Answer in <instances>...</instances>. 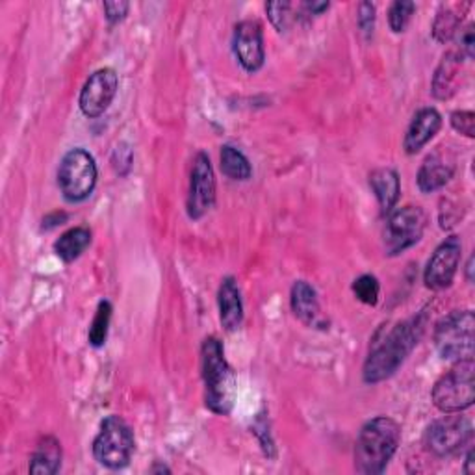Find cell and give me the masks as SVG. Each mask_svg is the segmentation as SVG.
<instances>
[{
    "label": "cell",
    "mask_w": 475,
    "mask_h": 475,
    "mask_svg": "<svg viewBox=\"0 0 475 475\" xmlns=\"http://www.w3.org/2000/svg\"><path fill=\"white\" fill-rule=\"evenodd\" d=\"M369 186H372L383 212L390 214L399 199V191H401L398 173L388 168L376 170L372 175H369Z\"/></svg>",
    "instance_id": "20"
},
{
    "label": "cell",
    "mask_w": 475,
    "mask_h": 475,
    "mask_svg": "<svg viewBox=\"0 0 475 475\" xmlns=\"http://www.w3.org/2000/svg\"><path fill=\"white\" fill-rule=\"evenodd\" d=\"M426 227L428 216L419 206H403L399 210H392L383 231L387 254L396 256L416 245L424 236Z\"/></svg>",
    "instance_id": "8"
},
{
    "label": "cell",
    "mask_w": 475,
    "mask_h": 475,
    "mask_svg": "<svg viewBox=\"0 0 475 475\" xmlns=\"http://www.w3.org/2000/svg\"><path fill=\"white\" fill-rule=\"evenodd\" d=\"M353 292L356 295V299L364 305L374 306L379 301V294H381V286L377 277L374 275H360L358 279H355L353 283Z\"/></svg>",
    "instance_id": "26"
},
{
    "label": "cell",
    "mask_w": 475,
    "mask_h": 475,
    "mask_svg": "<svg viewBox=\"0 0 475 475\" xmlns=\"http://www.w3.org/2000/svg\"><path fill=\"white\" fill-rule=\"evenodd\" d=\"M112 303L110 301H100L95 312V318L89 325V333H88V340L93 347H102L107 344L108 338V329H110V322H112Z\"/></svg>",
    "instance_id": "23"
},
{
    "label": "cell",
    "mask_w": 475,
    "mask_h": 475,
    "mask_svg": "<svg viewBox=\"0 0 475 475\" xmlns=\"http://www.w3.org/2000/svg\"><path fill=\"white\" fill-rule=\"evenodd\" d=\"M460 69H462V55L459 50H451L448 55H444L433 78V95L437 98L446 100L457 93Z\"/></svg>",
    "instance_id": "18"
},
{
    "label": "cell",
    "mask_w": 475,
    "mask_h": 475,
    "mask_svg": "<svg viewBox=\"0 0 475 475\" xmlns=\"http://www.w3.org/2000/svg\"><path fill=\"white\" fill-rule=\"evenodd\" d=\"M232 48L238 62L247 73H256L266 60L263 34L258 21H242L234 28Z\"/></svg>",
    "instance_id": "13"
},
{
    "label": "cell",
    "mask_w": 475,
    "mask_h": 475,
    "mask_svg": "<svg viewBox=\"0 0 475 475\" xmlns=\"http://www.w3.org/2000/svg\"><path fill=\"white\" fill-rule=\"evenodd\" d=\"M451 127L464 134L466 138H473L475 136V114L473 112H466V110H457L451 114Z\"/></svg>",
    "instance_id": "28"
},
{
    "label": "cell",
    "mask_w": 475,
    "mask_h": 475,
    "mask_svg": "<svg viewBox=\"0 0 475 475\" xmlns=\"http://www.w3.org/2000/svg\"><path fill=\"white\" fill-rule=\"evenodd\" d=\"M460 28V17L451 12V10H442L437 19H435V25H433V36L437 41L440 43H446L449 39H453V36L459 32Z\"/></svg>",
    "instance_id": "25"
},
{
    "label": "cell",
    "mask_w": 475,
    "mask_h": 475,
    "mask_svg": "<svg viewBox=\"0 0 475 475\" xmlns=\"http://www.w3.org/2000/svg\"><path fill=\"white\" fill-rule=\"evenodd\" d=\"M471 272H473V256L470 258V262H468V266H466V279L471 283L473 281V277H471Z\"/></svg>",
    "instance_id": "35"
},
{
    "label": "cell",
    "mask_w": 475,
    "mask_h": 475,
    "mask_svg": "<svg viewBox=\"0 0 475 475\" xmlns=\"http://www.w3.org/2000/svg\"><path fill=\"white\" fill-rule=\"evenodd\" d=\"M266 12L279 32H288L297 23V19H301L297 15L301 8L294 6L292 3H270L266 5Z\"/></svg>",
    "instance_id": "24"
},
{
    "label": "cell",
    "mask_w": 475,
    "mask_h": 475,
    "mask_svg": "<svg viewBox=\"0 0 475 475\" xmlns=\"http://www.w3.org/2000/svg\"><path fill=\"white\" fill-rule=\"evenodd\" d=\"M446 414L448 416L433 421L426 433V446L437 457L457 455L473 439V428L468 418L457 412Z\"/></svg>",
    "instance_id": "9"
},
{
    "label": "cell",
    "mask_w": 475,
    "mask_h": 475,
    "mask_svg": "<svg viewBox=\"0 0 475 475\" xmlns=\"http://www.w3.org/2000/svg\"><path fill=\"white\" fill-rule=\"evenodd\" d=\"M218 305H220V320L225 331L232 333L240 329L243 322V303H242L240 288L232 277L223 279L218 292Z\"/></svg>",
    "instance_id": "17"
},
{
    "label": "cell",
    "mask_w": 475,
    "mask_h": 475,
    "mask_svg": "<svg viewBox=\"0 0 475 475\" xmlns=\"http://www.w3.org/2000/svg\"><path fill=\"white\" fill-rule=\"evenodd\" d=\"M134 448V433L123 418L108 416L102 419L98 435L93 442V457L98 464L110 470H121L129 466Z\"/></svg>",
    "instance_id": "4"
},
{
    "label": "cell",
    "mask_w": 475,
    "mask_h": 475,
    "mask_svg": "<svg viewBox=\"0 0 475 475\" xmlns=\"http://www.w3.org/2000/svg\"><path fill=\"white\" fill-rule=\"evenodd\" d=\"M442 118L435 108H421L410 121L403 147L407 154H416L424 149L440 130Z\"/></svg>",
    "instance_id": "15"
},
{
    "label": "cell",
    "mask_w": 475,
    "mask_h": 475,
    "mask_svg": "<svg viewBox=\"0 0 475 475\" xmlns=\"http://www.w3.org/2000/svg\"><path fill=\"white\" fill-rule=\"evenodd\" d=\"M464 471H466V473H473V471H475V460H473V449H471V448L468 449V455H466Z\"/></svg>",
    "instance_id": "34"
},
{
    "label": "cell",
    "mask_w": 475,
    "mask_h": 475,
    "mask_svg": "<svg viewBox=\"0 0 475 475\" xmlns=\"http://www.w3.org/2000/svg\"><path fill=\"white\" fill-rule=\"evenodd\" d=\"M424 315H418V318L398 324L379 342H376L374 349L369 351L364 362V383L377 385L392 377L416 347L421 333H424Z\"/></svg>",
    "instance_id": "1"
},
{
    "label": "cell",
    "mask_w": 475,
    "mask_h": 475,
    "mask_svg": "<svg viewBox=\"0 0 475 475\" xmlns=\"http://www.w3.org/2000/svg\"><path fill=\"white\" fill-rule=\"evenodd\" d=\"M459 52L462 55V58L466 57L468 60L473 58V52H475V37H473V25H470L462 36H460V48Z\"/></svg>",
    "instance_id": "32"
},
{
    "label": "cell",
    "mask_w": 475,
    "mask_h": 475,
    "mask_svg": "<svg viewBox=\"0 0 475 475\" xmlns=\"http://www.w3.org/2000/svg\"><path fill=\"white\" fill-rule=\"evenodd\" d=\"M201 374L206 407L220 416L231 414L236 401V374L225 358L222 342L214 336L202 342Z\"/></svg>",
    "instance_id": "2"
},
{
    "label": "cell",
    "mask_w": 475,
    "mask_h": 475,
    "mask_svg": "<svg viewBox=\"0 0 475 475\" xmlns=\"http://www.w3.org/2000/svg\"><path fill=\"white\" fill-rule=\"evenodd\" d=\"M129 8H130L129 3H104V14H107L110 25L121 23L127 17Z\"/></svg>",
    "instance_id": "31"
},
{
    "label": "cell",
    "mask_w": 475,
    "mask_h": 475,
    "mask_svg": "<svg viewBox=\"0 0 475 475\" xmlns=\"http://www.w3.org/2000/svg\"><path fill=\"white\" fill-rule=\"evenodd\" d=\"M216 202V177L212 164L206 152H199L191 166L190 175V190H188V216L191 220H201L206 216L210 210L214 208Z\"/></svg>",
    "instance_id": "10"
},
{
    "label": "cell",
    "mask_w": 475,
    "mask_h": 475,
    "mask_svg": "<svg viewBox=\"0 0 475 475\" xmlns=\"http://www.w3.org/2000/svg\"><path fill=\"white\" fill-rule=\"evenodd\" d=\"M91 245V231L86 227H75L67 232H64L57 243H55V251L57 254L66 262L71 263L77 258L82 256V253Z\"/></svg>",
    "instance_id": "21"
},
{
    "label": "cell",
    "mask_w": 475,
    "mask_h": 475,
    "mask_svg": "<svg viewBox=\"0 0 475 475\" xmlns=\"http://www.w3.org/2000/svg\"><path fill=\"white\" fill-rule=\"evenodd\" d=\"M97 184L95 158L84 149H71L58 170V186L69 202L86 201Z\"/></svg>",
    "instance_id": "7"
},
{
    "label": "cell",
    "mask_w": 475,
    "mask_h": 475,
    "mask_svg": "<svg viewBox=\"0 0 475 475\" xmlns=\"http://www.w3.org/2000/svg\"><path fill=\"white\" fill-rule=\"evenodd\" d=\"M475 318L471 310H455L437 324L435 346L446 360H470L473 356Z\"/></svg>",
    "instance_id": "5"
},
{
    "label": "cell",
    "mask_w": 475,
    "mask_h": 475,
    "mask_svg": "<svg viewBox=\"0 0 475 475\" xmlns=\"http://www.w3.org/2000/svg\"><path fill=\"white\" fill-rule=\"evenodd\" d=\"M150 471H152V473H156V471H168V473H170L171 470H170V468H166V466H154Z\"/></svg>",
    "instance_id": "36"
},
{
    "label": "cell",
    "mask_w": 475,
    "mask_h": 475,
    "mask_svg": "<svg viewBox=\"0 0 475 475\" xmlns=\"http://www.w3.org/2000/svg\"><path fill=\"white\" fill-rule=\"evenodd\" d=\"M119 88L118 73L110 67L95 71L84 84L80 91V110L86 118H98L110 108L112 100L116 98Z\"/></svg>",
    "instance_id": "11"
},
{
    "label": "cell",
    "mask_w": 475,
    "mask_h": 475,
    "mask_svg": "<svg viewBox=\"0 0 475 475\" xmlns=\"http://www.w3.org/2000/svg\"><path fill=\"white\" fill-rule=\"evenodd\" d=\"M220 158H222V171L229 179L238 181V182H245V181L251 179L253 168H251V164L247 160V156L242 150H238V149L231 147V145H225V147H222V156Z\"/></svg>",
    "instance_id": "22"
},
{
    "label": "cell",
    "mask_w": 475,
    "mask_h": 475,
    "mask_svg": "<svg viewBox=\"0 0 475 475\" xmlns=\"http://www.w3.org/2000/svg\"><path fill=\"white\" fill-rule=\"evenodd\" d=\"M358 26L360 30L369 36L374 34V26H376V6L372 3H362L358 6Z\"/></svg>",
    "instance_id": "30"
},
{
    "label": "cell",
    "mask_w": 475,
    "mask_h": 475,
    "mask_svg": "<svg viewBox=\"0 0 475 475\" xmlns=\"http://www.w3.org/2000/svg\"><path fill=\"white\" fill-rule=\"evenodd\" d=\"M401 442V428L396 419L379 416L360 429L355 444V468L364 475H379L387 470Z\"/></svg>",
    "instance_id": "3"
},
{
    "label": "cell",
    "mask_w": 475,
    "mask_h": 475,
    "mask_svg": "<svg viewBox=\"0 0 475 475\" xmlns=\"http://www.w3.org/2000/svg\"><path fill=\"white\" fill-rule=\"evenodd\" d=\"M112 164L119 175H127L132 168V149L127 143H119L112 154Z\"/></svg>",
    "instance_id": "29"
},
{
    "label": "cell",
    "mask_w": 475,
    "mask_h": 475,
    "mask_svg": "<svg viewBox=\"0 0 475 475\" xmlns=\"http://www.w3.org/2000/svg\"><path fill=\"white\" fill-rule=\"evenodd\" d=\"M67 222V214L66 212H55V214H48L45 220H43V231H50L55 227H60Z\"/></svg>",
    "instance_id": "33"
},
{
    "label": "cell",
    "mask_w": 475,
    "mask_h": 475,
    "mask_svg": "<svg viewBox=\"0 0 475 475\" xmlns=\"http://www.w3.org/2000/svg\"><path fill=\"white\" fill-rule=\"evenodd\" d=\"M473 358L457 362L433 388V403L442 412H460L475 401Z\"/></svg>",
    "instance_id": "6"
},
{
    "label": "cell",
    "mask_w": 475,
    "mask_h": 475,
    "mask_svg": "<svg viewBox=\"0 0 475 475\" xmlns=\"http://www.w3.org/2000/svg\"><path fill=\"white\" fill-rule=\"evenodd\" d=\"M414 10H416V5L414 3H407V0H398V3H394L388 10V23H390V28L399 34V32H405L407 25L410 23L412 15H414Z\"/></svg>",
    "instance_id": "27"
},
{
    "label": "cell",
    "mask_w": 475,
    "mask_h": 475,
    "mask_svg": "<svg viewBox=\"0 0 475 475\" xmlns=\"http://www.w3.org/2000/svg\"><path fill=\"white\" fill-rule=\"evenodd\" d=\"M62 444L55 437H43L30 459L28 471L36 475H55L62 466Z\"/></svg>",
    "instance_id": "19"
},
{
    "label": "cell",
    "mask_w": 475,
    "mask_h": 475,
    "mask_svg": "<svg viewBox=\"0 0 475 475\" xmlns=\"http://www.w3.org/2000/svg\"><path fill=\"white\" fill-rule=\"evenodd\" d=\"M290 303L295 318H299L305 325L308 327L322 325V308H320L318 294H315V290L306 281H297L292 286Z\"/></svg>",
    "instance_id": "16"
},
{
    "label": "cell",
    "mask_w": 475,
    "mask_h": 475,
    "mask_svg": "<svg viewBox=\"0 0 475 475\" xmlns=\"http://www.w3.org/2000/svg\"><path fill=\"white\" fill-rule=\"evenodd\" d=\"M460 254H462V243L459 236H449L437 247V251L428 262V268L424 274V281L428 288L439 292L451 286L459 270Z\"/></svg>",
    "instance_id": "12"
},
{
    "label": "cell",
    "mask_w": 475,
    "mask_h": 475,
    "mask_svg": "<svg viewBox=\"0 0 475 475\" xmlns=\"http://www.w3.org/2000/svg\"><path fill=\"white\" fill-rule=\"evenodd\" d=\"M455 175V158L446 150L439 149L426 158L418 171V188L424 193L442 190Z\"/></svg>",
    "instance_id": "14"
}]
</instances>
